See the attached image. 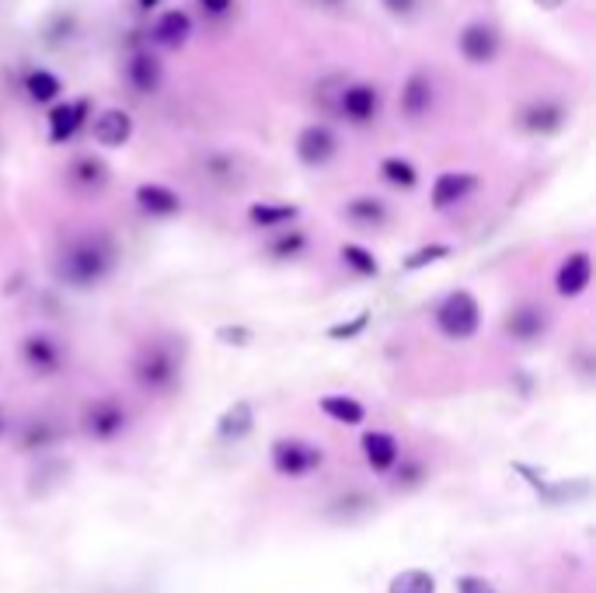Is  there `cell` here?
Listing matches in <instances>:
<instances>
[{"label":"cell","mask_w":596,"mask_h":593,"mask_svg":"<svg viewBox=\"0 0 596 593\" xmlns=\"http://www.w3.org/2000/svg\"><path fill=\"white\" fill-rule=\"evenodd\" d=\"M335 154H339V137H335L328 126H321V122L304 126L300 137H297V158L307 168H325Z\"/></svg>","instance_id":"8"},{"label":"cell","mask_w":596,"mask_h":593,"mask_svg":"<svg viewBox=\"0 0 596 593\" xmlns=\"http://www.w3.org/2000/svg\"><path fill=\"white\" fill-rule=\"evenodd\" d=\"M297 206H287V202H255L248 210V220L255 227H287L297 220Z\"/></svg>","instance_id":"26"},{"label":"cell","mask_w":596,"mask_h":593,"mask_svg":"<svg viewBox=\"0 0 596 593\" xmlns=\"http://www.w3.org/2000/svg\"><path fill=\"white\" fill-rule=\"evenodd\" d=\"M436 101V88H433V77L426 70H411L408 81L401 85V112L408 119H423Z\"/></svg>","instance_id":"14"},{"label":"cell","mask_w":596,"mask_h":593,"mask_svg":"<svg viewBox=\"0 0 596 593\" xmlns=\"http://www.w3.org/2000/svg\"><path fill=\"white\" fill-rule=\"evenodd\" d=\"M499 49H503V39L491 21H468L457 36V53L475 67L491 63L499 57Z\"/></svg>","instance_id":"5"},{"label":"cell","mask_w":596,"mask_h":593,"mask_svg":"<svg viewBox=\"0 0 596 593\" xmlns=\"http://www.w3.org/2000/svg\"><path fill=\"white\" fill-rule=\"evenodd\" d=\"M133 199L147 217H175L181 210V196L158 182H143Z\"/></svg>","instance_id":"18"},{"label":"cell","mask_w":596,"mask_h":593,"mask_svg":"<svg viewBox=\"0 0 596 593\" xmlns=\"http://www.w3.org/2000/svg\"><path fill=\"white\" fill-rule=\"evenodd\" d=\"M8 429V419H4V412H0V433H4Z\"/></svg>","instance_id":"43"},{"label":"cell","mask_w":596,"mask_h":593,"mask_svg":"<svg viewBox=\"0 0 596 593\" xmlns=\"http://www.w3.org/2000/svg\"><path fill=\"white\" fill-rule=\"evenodd\" d=\"M321 412H325L328 419L342 423V426H359L362 419H367V408H362L349 395H328V398H321Z\"/></svg>","instance_id":"25"},{"label":"cell","mask_w":596,"mask_h":593,"mask_svg":"<svg viewBox=\"0 0 596 593\" xmlns=\"http://www.w3.org/2000/svg\"><path fill=\"white\" fill-rule=\"evenodd\" d=\"M192 36V18L186 11H165L150 24V42L165 49H181Z\"/></svg>","instance_id":"17"},{"label":"cell","mask_w":596,"mask_h":593,"mask_svg":"<svg viewBox=\"0 0 596 593\" xmlns=\"http://www.w3.org/2000/svg\"><path fill=\"white\" fill-rule=\"evenodd\" d=\"M199 8L210 18H227L230 8H235V0H199Z\"/></svg>","instance_id":"39"},{"label":"cell","mask_w":596,"mask_h":593,"mask_svg":"<svg viewBox=\"0 0 596 593\" xmlns=\"http://www.w3.org/2000/svg\"><path fill=\"white\" fill-rule=\"evenodd\" d=\"M217 335H220V343H227V346H248V339H251L248 328H230V325H224Z\"/></svg>","instance_id":"38"},{"label":"cell","mask_w":596,"mask_h":593,"mask_svg":"<svg viewBox=\"0 0 596 593\" xmlns=\"http://www.w3.org/2000/svg\"><path fill=\"white\" fill-rule=\"evenodd\" d=\"M380 175H384L395 189H416V182H419V171L411 168L405 158H384V161H380Z\"/></svg>","instance_id":"28"},{"label":"cell","mask_w":596,"mask_h":593,"mask_svg":"<svg viewBox=\"0 0 596 593\" xmlns=\"http://www.w3.org/2000/svg\"><path fill=\"white\" fill-rule=\"evenodd\" d=\"M88 98H77V101H60V106L49 109V140L53 144H67L77 137V130L88 122Z\"/></svg>","instance_id":"11"},{"label":"cell","mask_w":596,"mask_h":593,"mask_svg":"<svg viewBox=\"0 0 596 593\" xmlns=\"http://www.w3.org/2000/svg\"><path fill=\"white\" fill-rule=\"evenodd\" d=\"M70 36H73V14H49V21L42 24V39L49 42V49H60Z\"/></svg>","instance_id":"31"},{"label":"cell","mask_w":596,"mask_h":593,"mask_svg":"<svg viewBox=\"0 0 596 593\" xmlns=\"http://www.w3.org/2000/svg\"><path fill=\"white\" fill-rule=\"evenodd\" d=\"M362 454H367V464L374 472H391L398 464V457H401V447H398V441L391 433L374 429V433L362 436Z\"/></svg>","instance_id":"20"},{"label":"cell","mask_w":596,"mask_h":593,"mask_svg":"<svg viewBox=\"0 0 596 593\" xmlns=\"http://www.w3.org/2000/svg\"><path fill=\"white\" fill-rule=\"evenodd\" d=\"M342 263L356 273V276H377L380 273V266H377V259L367 251V248H359V245H346L342 248Z\"/></svg>","instance_id":"32"},{"label":"cell","mask_w":596,"mask_h":593,"mask_svg":"<svg viewBox=\"0 0 596 593\" xmlns=\"http://www.w3.org/2000/svg\"><path fill=\"white\" fill-rule=\"evenodd\" d=\"M321 447L315 444H307V441H276L272 444V468L282 475V478H304L310 472H318L321 468Z\"/></svg>","instance_id":"4"},{"label":"cell","mask_w":596,"mask_h":593,"mask_svg":"<svg viewBox=\"0 0 596 593\" xmlns=\"http://www.w3.org/2000/svg\"><path fill=\"white\" fill-rule=\"evenodd\" d=\"M457 593H496V586H491L488 580H481V576H460Z\"/></svg>","instance_id":"37"},{"label":"cell","mask_w":596,"mask_h":593,"mask_svg":"<svg viewBox=\"0 0 596 593\" xmlns=\"http://www.w3.org/2000/svg\"><path fill=\"white\" fill-rule=\"evenodd\" d=\"M251 429H255V408H251V402H245V398L230 405L224 416L217 419V436H220V441H230V444L245 441Z\"/></svg>","instance_id":"21"},{"label":"cell","mask_w":596,"mask_h":593,"mask_svg":"<svg viewBox=\"0 0 596 593\" xmlns=\"http://www.w3.org/2000/svg\"><path fill=\"white\" fill-rule=\"evenodd\" d=\"M116 266V245L106 235H81L73 238L57 259V276L67 283V287L88 290L98 287Z\"/></svg>","instance_id":"1"},{"label":"cell","mask_w":596,"mask_h":593,"mask_svg":"<svg viewBox=\"0 0 596 593\" xmlns=\"http://www.w3.org/2000/svg\"><path fill=\"white\" fill-rule=\"evenodd\" d=\"M346 220L356 224L359 230H377L387 224V206L384 199L377 196H356L349 206H346Z\"/></svg>","instance_id":"23"},{"label":"cell","mask_w":596,"mask_h":593,"mask_svg":"<svg viewBox=\"0 0 596 593\" xmlns=\"http://www.w3.org/2000/svg\"><path fill=\"white\" fill-rule=\"evenodd\" d=\"M478 189V178L471 171H444L433 182V206L436 210H450V206L464 202Z\"/></svg>","instance_id":"13"},{"label":"cell","mask_w":596,"mask_h":593,"mask_svg":"<svg viewBox=\"0 0 596 593\" xmlns=\"http://www.w3.org/2000/svg\"><path fill=\"white\" fill-rule=\"evenodd\" d=\"M367 322H370V315H359V318L349 322V325H335L328 335H331V339H352V335H359L362 328H367Z\"/></svg>","instance_id":"36"},{"label":"cell","mask_w":596,"mask_h":593,"mask_svg":"<svg viewBox=\"0 0 596 593\" xmlns=\"http://www.w3.org/2000/svg\"><path fill=\"white\" fill-rule=\"evenodd\" d=\"M158 4H161V0H140V8H143V11H153Z\"/></svg>","instance_id":"42"},{"label":"cell","mask_w":596,"mask_h":593,"mask_svg":"<svg viewBox=\"0 0 596 593\" xmlns=\"http://www.w3.org/2000/svg\"><path fill=\"white\" fill-rule=\"evenodd\" d=\"M568 112L562 101L555 98H537V101H527V106L520 109V116H516V122H520V130L530 134V137H555L562 134Z\"/></svg>","instance_id":"6"},{"label":"cell","mask_w":596,"mask_h":593,"mask_svg":"<svg viewBox=\"0 0 596 593\" xmlns=\"http://www.w3.org/2000/svg\"><path fill=\"white\" fill-rule=\"evenodd\" d=\"M57 444V426L46 423V419H32L24 426V436H21V447L24 451H46Z\"/></svg>","instance_id":"29"},{"label":"cell","mask_w":596,"mask_h":593,"mask_svg":"<svg viewBox=\"0 0 596 593\" xmlns=\"http://www.w3.org/2000/svg\"><path fill=\"white\" fill-rule=\"evenodd\" d=\"M447 255H450V245H426V248H419V251L408 255L405 269L416 273V269H423V266H433V263H439V259H447Z\"/></svg>","instance_id":"33"},{"label":"cell","mask_w":596,"mask_h":593,"mask_svg":"<svg viewBox=\"0 0 596 593\" xmlns=\"http://www.w3.org/2000/svg\"><path fill=\"white\" fill-rule=\"evenodd\" d=\"M133 377L143 392L150 395H165L171 392L178 377H181V353L171 343H147L137 359H133Z\"/></svg>","instance_id":"2"},{"label":"cell","mask_w":596,"mask_h":593,"mask_svg":"<svg viewBox=\"0 0 596 593\" xmlns=\"http://www.w3.org/2000/svg\"><path fill=\"white\" fill-rule=\"evenodd\" d=\"M391 593H436V580L426 570H405L391 580Z\"/></svg>","instance_id":"30"},{"label":"cell","mask_w":596,"mask_h":593,"mask_svg":"<svg viewBox=\"0 0 596 593\" xmlns=\"http://www.w3.org/2000/svg\"><path fill=\"white\" fill-rule=\"evenodd\" d=\"M202 168L220 186H238L241 182V165H238L235 154H210V158L202 161Z\"/></svg>","instance_id":"27"},{"label":"cell","mask_w":596,"mask_h":593,"mask_svg":"<svg viewBox=\"0 0 596 593\" xmlns=\"http://www.w3.org/2000/svg\"><path fill=\"white\" fill-rule=\"evenodd\" d=\"M91 137L95 144L101 147H126L129 137H133V116H129L126 109H106L98 112V119L91 122Z\"/></svg>","instance_id":"12"},{"label":"cell","mask_w":596,"mask_h":593,"mask_svg":"<svg viewBox=\"0 0 596 593\" xmlns=\"http://www.w3.org/2000/svg\"><path fill=\"white\" fill-rule=\"evenodd\" d=\"M544 328H548V322H544V312L534 304H524L516 307V312L506 315V335L516 343H534L544 335Z\"/></svg>","instance_id":"19"},{"label":"cell","mask_w":596,"mask_h":593,"mask_svg":"<svg viewBox=\"0 0 596 593\" xmlns=\"http://www.w3.org/2000/svg\"><path fill=\"white\" fill-rule=\"evenodd\" d=\"M63 91L60 85V77L57 73H49V70H29L24 73V95H29L32 101H39V106H49V101H57Z\"/></svg>","instance_id":"24"},{"label":"cell","mask_w":596,"mask_h":593,"mask_svg":"<svg viewBox=\"0 0 596 593\" xmlns=\"http://www.w3.org/2000/svg\"><path fill=\"white\" fill-rule=\"evenodd\" d=\"M161 77H165V70H161V60L150 53V49H137L133 57H129V63H126V81L133 85L140 95H153L161 88Z\"/></svg>","instance_id":"16"},{"label":"cell","mask_w":596,"mask_h":593,"mask_svg":"<svg viewBox=\"0 0 596 593\" xmlns=\"http://www.w3.org/2000/svg\"><path fill=\"white\" fill-rule=\"evenodd\" d=\"M380 112V95L374 85H362V81H346L342 95H339V116H346L349 122L362 126L370 122Z\"/></svg>","instance_id":"10"},{"label":"cell","mask_w":596,"mask_h":593,"mask_svg":"<svg viewBox=\"0 0 596 593\" xmlns=\"http://www.w3.org/2000/svg\"><path fill=\"white\" fill-rule=\"evenodd\" d=\"M321 8H328V11H335V8H342V4H349V0H318Z\"/></svg>","instance_id":"41"},{"label":"cell","mask_w":596,"mask_h":593,"mask_svg":"<svg viewBox=\"0 0 596 593\" xmlns=\"http://www.w3.org/2000/svg\"><path fill=\"white\" fill-rule=\"evenodd\" d=\"M436 325H439V332L447 335V339H457V343L471 339V335L478 332V325H481V307H478L475 294H468V290L447 294L436 307Z\"/></svg>","instance_id":"3"},{"label":"cell","mask_w":596,"mask_h":593,"mask_svg":"<svg viewBox=\"0 0 596 593\" xmlns=\"http://www.w3.org/2000/svg\"><path fill=\"white\" fill-rule=\"evenodd\" d=\"M534 4H537L540 11H558V8L568 4V0H534Z\"/></svg>","instance_id":"40"},{"label":"cell","mask_w":596,"mask_h":593,"mask_svg":"<svg viewBox=\"0 0 596 593\" xmlns=\"http://www.w3.org/2000/svg\"><path fill=\"white\" fill-rule=\"evenodd\" d=\"M21 359L36 377H53L63 367V346L53 339V335L36 332L21 343Z\"/></svg>","instance_id":"7"},{"label":"cell","mask_w":596,"mask_h":593,"mask_svg":"<svg viewBox=\"0 0 596 593\" xmlns=\"http://www.w3.org/2000/svg\"><path fill=\"white\" fill-rule=\"evenodd\" d=\"M85 429H88V436H95V441H116V436L126 429V408L116 398H98L85 412Z\"/></svg>","instance_id":"9"},{"label":"cell","mask_w":596,"mask_h":593,"mask_svg":"<svg viewBox=\"0 0 596 593\" xmlns=\"http://www.w3.org/2000/svg\"><path fill=\"white\" fill-rule=\"evenodd\" d=\"M307 248V238L300 235V230H290V235H282L269 245V251L276 255V259H294V255H300Z\"/></svg>","instance_id":"34"},{"label":"cell","mask_w":596,"mask_h":593,"mask_svg":"<svg viewBox=\"0 0 596 593\" xmlns=\"http://www.w3.org/2000/svg\"><path fill=\"white\" fill-rule=\"evenodd\" d=\"M67 178H70V186L73 189H81V192H101L109 186V168L106 161H98V158H77L70 168H67Z\"/></svg>","instance_id":"22"},{"label":"cell","mask_w":596,"mask_h":593,"mask_svg":"<svg viewBox=\"0 0 596 593\" xmlns=\"http://www.w3.org/2000/svg\"><path fill=\"white\" fill-rule=\"evenodd\" d=\"M593 283V259L586 251H573L568 259L562 263L558 276H555V287L562 297H579L586 287Z\"/></svg>","instance_id":"15"},{"label":"cell","mask_w":596,"mask_h":593,"mask_svg":"<svg viewBox=\"0 0 596 593\" xmlns=\"http://www.w3.org/2000/svg\"><path fill=\"white\" fill-rule=\"evenodd\" d=\"M384 11L391 14V18H411L419 8V0H380Z\"/></svg>","instance_id":"35"}]
</instances>
